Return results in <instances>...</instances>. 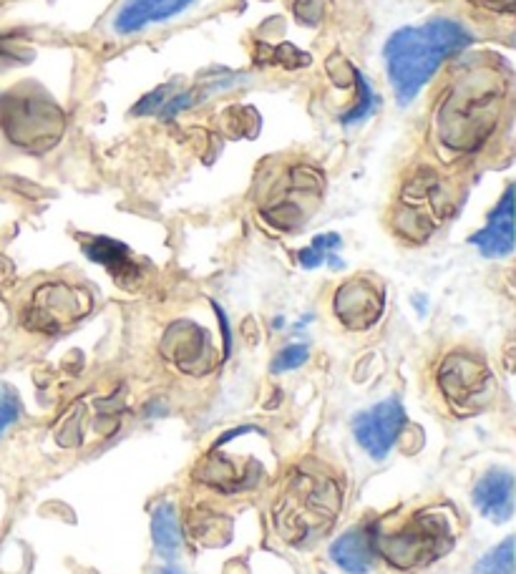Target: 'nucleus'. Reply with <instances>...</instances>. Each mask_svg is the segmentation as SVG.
I'll use <instances>...</instances> for the list:
<instances>
[{
	"label": "nucleus",
	"instance_id": "nucleus-10",
	"mask_svg": "<svg viewBox=\"0 0 516 574\" xmlns=\"http://www.w3.org/2000/svg\"><path fill=\"white\" fill-rule=\"evenodd\" d=\"M330 559L350 574H365L373 564V534L368 527H355L330 544Z\"/></svg>",
	"mask_w": 516,
	"mask_h": 574
},
{
	"label": "nucleus",
	"instance_id": "nucleus-4",
	"mask_svg": "<svg viewBox=\"0 0 516 574\" xmlns=\"http://www.w3.org/2000/svg\"><path fill=\"white\" fill-rule=\"evenodd\" d=\"M438 386L454 411H474L491 396V373L476 355L454 353L438 371Z\"/></svg>",
	"mask_w": 516,
	"mask_h": 574
},
{
	"label": "nucleus",
	"instance_id": "nucleus-13",
	"mask_svg": "<svg viewBox=\"0 0 516 574\" xmlns=\"http://www.w3.org/2000/svg\"><path fill=\"white\" fill-rule=\"evenodd\" d=\"M474 574H514V539H504L496 549L479 559Z\"/></svg>",
	"mask_w": 516,
	"mask_h": 574
},
{
	"label": "nucleus",
	"instance_id": "nucleus-18",
	"mask_svg": "<svg viewBox=\"0 0 516 574\" xmlns=\"http://www.w3.org/2000/svg\"><path fill=\"white\" fill-rule=\"evenodd\" d=\"M159 574H182V572H179L177 567H172V564H169V567H164L162 572H159Z\"/></svg>",
	"mask_w": 516,
	"mask_h": 574
},
{
	"label": "nucleus",
	"instance_id": "nucleus-6",
	"mask_svg": "<svg viewBox=\"0 0 516 574\" xmlns=\"http://www.w3.org/2000/svg\"><path fill=\"white\" fill-rule=\"evenodd\" d=\"M383 310V293L381 287L368 277L345 282L335 295V313L340 323L348 325L350 330L371 328Z\"/></svg>",
	"mask_w": 516,
	"mask_h": 574
},
{
	"label": "nucleus",
	"instance_id": "nucleus-15",
	"mask_svg": "<svg viewBox=\"0 0 516 574\" xmlns=\"http://www.w3.org/2000/svg\"><path fill=\"white\" fill-rule=\"evenodd\" d=\"M308 345L298 343V345H287V348H282L280 353L275 355V361H272L270 371L272 373H285V371H295V368L303 366L305 361H308Z\"/></svg>",
	"mask_w": 516,
	"mask_h": 574
},
{
	"label": "nucleus",
	"instance_id": "nucleus-3",
	"mask_svg": "<svg viewBox=\"0 0 516 574\" xmlns=\"http://www.w3.org/2000/svg\"><path fill=\"white\" fill-rule=\"evenodd\" d=\"M451 539H454V527L446 514L421 512L398 532L383 534L378 539L373 534V549L378 547L396 567L408 569L431 562L449 547Z\"/></svg>",
	"mask_w": 516,
	"mask_h": 574
},
{
	"label": "nucleus",
	"instance_id": "nucleus-7",
	"mask_svg": "<svg viewBox=\"0 0 516 574\" xmlns=\"http://www.w3.org/2000/svg\"><path fill=\"white\" fill-rule=\"evenodd\" d=\"M192 6L194 0H126L114 18V31L119 36H131L157 23L172 21Z\"/></svg>",
	"mask_w": 516,
	"mask_h": 574
},
{
	"label": "nucleus",
	"instance_id": "nucleus-5",
	"mask_svg": "<svg viewBox=\"0 0 516 574\" xmlns=\"http://www.w3.org/2000/svg\"><path fill=\"white\" fill-rule=\"evenodd\" d=\"M403 423H406V411H403L401 401L398 398H388V401L378 403V406L355 416L353 434L358 444L373 459H383L393 449V444H396Z\"/></svg>",
	"mask_w": 516,
	"mask_h": 574
},
{
	"label": "nucleus",
	"instance_id": "nucleus-8",
	"mask_svg": "<svg viewBox=\"0 0 516 574\" xmlns=\"http://www.w3.org/2000/svg\"><path fill=\"white\" fill-rule=\"evenodd\" d=\"M471 242L486 257H504L514 250V187L506 189L499 207L491 212L489 225L476 232Z\"/></svg>",
	"mask_w": 516,
	"mask_h": 574
},
{
	"label": "nucleus",
	"instance_id": "nucleus-11",
	"mask_svg": "<svg viewBox=\"0 0 516 574\" xmlns=\"http://www.w3.org/2000/svg\"><path fill=\"white\" fill-rule=\"evenodd\" d=\"M84 250H86V255H89V260L106 265L111 275H116L119 280L124 275H134L136 272L134 262H131V255H129V247L121 245V242L109 240V237H96V240L91 242V245H86Z\"/></svg>",
	"mask_w": 516,
	"mask_h": 574
},
{
	"label": "nucleus",
	"instance_id": "nucleus-2",
	"mask_svg": "<svg viewBox=\"0 0 516 574\" xmlns=\"http://www.w3.org/2000/svg\"><path fill=\"white\" fill-rule=\"evenodd\" d=\"M340 507L338 486L333 481L320 479L313 474H300L292 479L290 491H285L277 504V527L287 537H305V534L320 532L330 524Z\"/></svg>",
	"mask_w": 516,
	"mask_h": 574
},
{
	"label": "nucleus",
	"instance_id": "nucleus-16",
	"mask_svg": "<svg viewBox=\"0 0 516 574\" xmlns=\"http://www.w3.org/2000/svg\"><path fill=\"white\" fill-rule=\"evenodd\" d=\"M355 84H358V91H360V101L358 106H355L353 111H348V114L343 116V124H355V121H360L363 116L373 114L376 111V99L378 96L373 94V89L368 86V81L363 79L360 74H355Z\"/></svg>",
	"mask_w": 516,
	"mask_h": 574
},
{
	"label": "nucleus",
	"instance_id": "nucleus-1",
	"mask_svg": "<svg viewBox=\"0 0 516 574\" xmlns=\"http://www.w3.org/2000/svg\"><path fill=\"white\" fill-rule=\"evenodd\" d=\"M471 43L464 26L449 18H433L426 26L401 28L388 38L386 56L388 79L401 104L416 99L418 91L433 79L438 66Z\"/></svg>",
	"mask_w": 516,
	"mask_h": 574
},
{
	"label": "nucleus",
	"instance_id": "nucleus-14",
	"mask_svg": "<svg viewBox=\"0 0 516 574\" xmlns=\"http://www.w3.org/2000/svg\"><path fill=\"white\" fill-rule=\"evenodd\" d=\"M335 247H340V237L338 235H320L315 237L313 245L305 247V250H300V265L308 267V270H313V267H320L325 260V250H335Z\"/></svg>",
	"mask_w": 516,
	"mask_h": 574
},
{
	"label": "nucleus",
	"instance_id": "nucleus-12",
	"mask_svg": "<svg viewBox=\"0 0 516 574\" xmlns=\"http://www.w3.org/2000/svg\"><path fill=\"white\" fill-rule=\"evenodd\" d=\"M152 534L154 544H157V549L164 557H174V554L179 552V547H182V532H179L177 507H174L172 501L157 507L152 519Z\"/></svg>",
	"mask_w": 516,
	"mask_h": 574
},
{
	"label": "nucleus",
	"instance_id": "nucleus-9",
	"mask_svg": "<svg viewBox=\"0 0 516 574\" xmlns=\"http://www.w3.org/2000/svg\"><path fill=\"white\" fill-rule=\"evenodd\" d=\"M474 504L491 522H506L514 509V476L506 469H491L474 486Z\"/></svg>",
	"mask_w": 516,
	"mask_h": 574
},
{
	"label": "nucleus",
	"instance_id": "nucleus-17",
	"mask_svg": "<svg viewBox=\"0 0 516 574\" xmlns=\"http://www.w3.org/2000/svg\"><path fill=\"white\" fill-rule=\"evenodd\" d=\"M18 416H21V403H18L16 393L8 391V388H0V434L8 426H13Z\"/></svg>",
	"mask_w": 516,
	"mask_h": 574
}]
</instances>
